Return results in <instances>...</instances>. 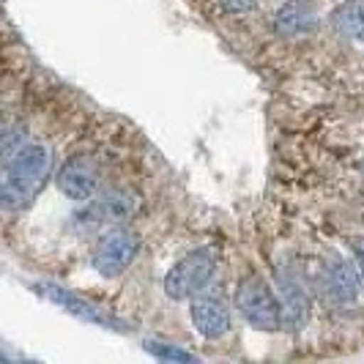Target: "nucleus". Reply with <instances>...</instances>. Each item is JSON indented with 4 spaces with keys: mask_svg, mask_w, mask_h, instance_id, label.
Here are the masks:
<instances>
[{
    "mask_svg": "<svg viewBox=\"0 0 364 364\" xmlns=\"http://www.w3.org/2000/svg\"><path fill=\"white\" fill-rule=\"evenodd\" d=\"M312 25H315V11H312V6L301 3V0L285 3L274 14V28L282 36H301V33L312 31Z\"/></svg>",
    "mask_w": 364,
    "mask_h": 364,
    "instance_id": "9b49d317",
    "label": "nucleus"
},
{
    "mask_svg": "<svg viewBox=\"0 0 364 364\" xmlns=\"http://www.w3.org/2000/svg\"><path fill=\"white\" fill-rule=\"evenodd\" d=\"M331 22H334L337 33L353 38V41H362L364 38V3L362 0H346L343 6L334 9Z\"/></svg>",
    "mask_w": 364,
    "mask_h": 364,
    "instance_id": "f8f14e48",
    "label": "nucleus"
},
{
    "mask_svg": "<svg viewBox=\"0 0 364 364\" xmlns=\"http://www.w3.org/2000/svg\"><path fill=\"white\" fill-rule=\"evenodd\" d=\"M214 272H217V252L208 247L192 250L164 274V293L173 301H189L211 282Z\"/></svg>",
    "mask_w": 364,
    "mask_h": 364,
    "instance_id": "f03ea898",
    "label": "nucleus"
},
{
    "mask_svg": "<svg viewBox=\"0 0 364 364\" xmlns=\"http://www.w3.org/2000/svg\"><path fill=\"white\" fill-rule=\"evenodd\" d=\"M353 255H356L359 277H362V282H364V238H356V241H353Z\"/></svg>",
    "mask_w": 364,
    "mask_h": 364,
    "instance_id": "2eb2a0df",
    "label": "nucleus"
},
{
    "mask_svg": "<svg viewBox=\"0 0 364 364\" xmlns=\"http://www.w3.org/2000/svg\"><path fill=\"white\" fill-rule=\"evenodd\" d=\"M50 178V151L41 143L22 146L0 176V208L19 211L31 205Z\"/></svg>",
    "mask_w": 364,
    "mask_h": 364,
    "instance_id": "f257e3e1",
    "label": "nucleus"
},
{
    "mask_svg": "<svg viewBox=\"0 0 364 364\" xmlns=\"http://www.w3.org/2000/svg\"><path fill=\"white\" fill-rule=\"evenodd\" d=\"M277 299H279V318H282V326H288L296 331V328H301L307 323V318H310V296H307V291H304L299 282L282 279Z\"/></svg>",
    "mask_w": 364,
    "mask_h": 364,
    "instance_id": "9d476101",
    "label": "nucleus"
},
{
    "mask_svg": "<svg viewBox=\"0 0 364 364\" xmlns=\"http://www.w3.org/2000/svg\"><path fill=\"white\" fill-rule=\"evenodd\" d=\"M140 252V238L127 228H112L109 233L99 238L91 255L93 269L102 277H118L132 266V260Z\"/></svg>",
    "mask_w": 364,
    "mask_h": 364,
    "instance_id": "20e7f679",
    "label": "nucleus"
},
{
    "mask_svg": "<svg viewBox=\"0 0 364 364\" xmlns=\"http://www.w3.org/2000/svg\"><path fill=\"white\" fill-rule=\"evenodd\" d=\"M257 6V0H222V9L228 14H247Z\"/></svg>",
    "mask_w": 364,
    "mask_h": 364,
    "instance_id": "4468645a",
    "label": "nucleus"
},
{
    "mask_svg": "<svg viewBox=\"0 0 364 364\" xmlns=\"http://www.w3.org/2000/svg\"><path fill=\"white\" fill-rule=\"evenodd\" d=\"M36 291L41 296H47L53 304H60L66 312H72L74 318L80 321H88V323H96V326H107V328H129L127 323H121L115 315H109L107 310L96 307L93 301L77 296V293L66 291V288H58V285H36Z\"/></svg>",
    "mask_w": 364,
    "mask_h": 364,
    "instance_id": "0eeeda50",
    "label": "nucleus"
},
{
    "mask_svg": "<svg viewBox=\"0 0 364 364\" xmlns=\"http://www.w3.org/2000/svg\"><path fill=\"white\" fill-rule=\"evenodd\" d=\"M192 323L205 340H219L230 331V310L219 296H192Z\"/></svg>",
    "mask_w": 364,
    "mask_h": 364,
    "instance_id": "1a4fd4ad",
    "label": "nucleus"
},
{
    "mask_svg": "<svg viewBox=\"0 0 364 364\" xmlns=\"http://www.w3.org/2000/svg\"><path fill=\"white\" fill-rule=\"evenodd\" d=\"M58 189L72 200H91L99 195V170L88 156H72L58 170Z\"/></svg>",
    "mask_w": 364,
    "mask_h": 364,
    "instance_id": "423d86ee",
    "label": "nucleus"
},
{
    "mask_svg": "<svg viewBox=\"0 0 364 364\" xmlns=\"http://www.w3.org/2000/svg\"><path fill=\"white\" fill-rule=\"evenodd\" d=\"M156 359H167V362H198V356L192 350H183L178 346H167V343H159V340H148L143 346Z\"/></svg>",
    "mask_w": 364,
    "mask_h": 364,
    "instance_id": "ddd939ff",
    "label": "nucleus"
},
{
    "mask_svg": "<svg viewBox=\"0 0 364 364\" xmlns=\"http://www.w3.org/2000/svg\"><path fill=\"white\" fill-rule=\"evenodd\" d=\"M134 200L127 192H107V195H93L91 203L77 214V222L82 228H102V225H121L124 219L132 217Z\"/></svg>",
    "mask_w": 364,
    "mask_h": 364,
    "instance_id": "6e6552de",
    "label": "nucleus"
},
{
    "mask_svg": "<svg viewBox=\"0 0 364 364\" xmlns=\"http://www.w3.org/2000/svg\"><path fill=\"white\" fill-rule=\"evenodd\" d=\"M359 285H362L359 269L353 263L343 260V257H331L321 269V277H318V293L331 307L353 304L356 296H359Z\"/></svg>",
    "mask_w": 364,
    "mask_h": 364,
    "instance_id": "39448f33",
    "label": "nucleus"
},
{
    "mask_svg": "<svg viewBox=\"0 0 364 364\" xmlns=\"http://www.w3.org/2000/svg\"><path fill=\"white\" fill-rule=\"evenodd\" d=\"M236 307L250 326L274 331L282 326L279 318V299L260 277H244L236 288Z\"/></svg>",
    "mask_w": 364,
    "mask_h": 364,
    "instance_id": "7ed1b4c3",
    "label": "nucleus"
}]
</instances>
